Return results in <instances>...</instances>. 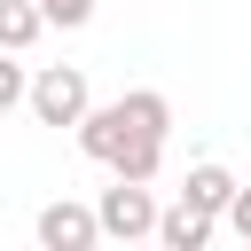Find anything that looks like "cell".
<instances>
[{
    "label": "cell",
    "mask_w": 251,
    "mask_h": 251,
    "mask_svg": "<svg viewBox=\"0 0 251 251\" xmlns=\"http://www.w3.org/2000/svg\"><path fill=\"white\" fill-rule=\"evenodd\" d=\"M212 227H220V212H204V204L173 196V204H165V220H157V243H165V251H204V243H212Z\"/></svg>",
    "instance_id": "cell-5"
},
{
    "label": "cell",
    "mask_w": 251,
    "mask_h": 251,
    "mask_svg": "<svg viewBox=\"0 0 251 251\" xmlns=\"http://www.w3.org/2000/svg\"><path fill=\"white\" fill-rule=\"evenodd\" d=\"M227 227H235V235L251 243V188H235V204H227Z\"/></svg>",
    "instance_id": "cell-12"
},
{
    "label": "cell",
    "mask_w": 251,
    "mask_h": 251,
    "mask_svg": "<svg viewBox=\"0 0 251 251\" xmlns=\"http://www.w3.org/2000/svg\"><path fill=\"white\" fill-rule=\"evenodd\" d=\"M118 102H126V118H133V133H157V141L173 133V102H165L157 86H133V94H118Z\"/></svg>",
    "instance_id": "cell-8"
},
{
    "label": "cell",
    "mask_w": 251,
    "mask_h": 251,
    "mask_svg": "<svg viewBox=\"0 0 251 251\" xmlns=\"http://www.w3.org/2000/svg\"><path fill=\"white\" fill-rule=\"evenodd\" d=\"M86 110H94V94H86V71H78V63L31 71V118H39V126H78Z\"/></svg>",
    "instance_id": "cell-1"
},
{
    "label": "cell",
    "mask_w": 251,
    "mask_h": 251,
    "mask_svg": "<svg viewBox=\"0 0 251 251\" xmlns=\"http://www.w3.org/2000/svg\"><path fill=\"white\" fill-rule=\"evenodd\" d=\"M39 31H47V8H39V0H0V47L31 55V47H39Z\"/></svg>",
    "instance_id": "cell-7"
},
{
    "label": "cell",
    "mask_w": 251,
    "mask_h": 251,
    "mask_svg": "<svg viewBox=\"0 0 251 251\" xmlns=\"http://www.w3.org/2000/svg\"><path fill=\"white\" fill-rule=\"evenodd\" d=\"M110 173H118V180H157V173H165V141H157V133L126 141V149L110 157Z\"/></svg>",
    "instance_id": "cell-9"
},
{
    "label": "cell",
    "mask_w": 251,
    "mask_h": 251,
    "mask_svg": "<svg viewBox=\"0 0 251 251\" xmlns=\"http://www.w3.org/2000/svg\"><path fill=\"white\" fill-rule=\"evenodd\" d=\"M94 212H102V235H110V243L157 235V220H165V212H157V196H149V180H110Z\"/></svg>",
    "instance_id": "cell-2"
},
{
    "label": "cell",
    "mask_w": 251,
    "mask_h": 251,
    "mask_svg": "<svg viewBox=\"0 0 251 251\" xmlns=\"http://www.w3.org/2000/svg\"><path fill=\"white\" fill-rule=\"evenodd\" d=\"M126 141H141V133H133V118H126V102H94V110L78 118V149H86L94 165H110Z\"/></svg>",
    "instance_id": "cell-4"
},
{
    "label": "cell",
    "mask_w": 251,
    "mask_h": 251,
    "mask_svg": "<svg viewBox=\"0 0 251 251\" xmlns=\"http://www.w3.org/2000/svg\"><path fill=\"white\" fill-rule=\"evenodd\" d=\"M235 188H243V180H235L227 165H188V180H180V196H188V204H204V212H220V220H227Z\"/></svg>",
    "instance_id": "cell-6"
},
{
    "label": "cell",
    "mask_w": 251,
    "mask_h": 251,
    "mask_svg": "<svg viewBox=\"0 0 251 251\" xmlns=\"http://www.w3.org/2000/svg\"><path fill=\"white\" fill-rule=\"evenodd\" d=\"M39 243H47V251H94V243H102V212L63 196V204L39 212Z\"/></svg>",
    "instance_id": "cell-3"
},
{
    "label": "cell",
    "mask_w": 251,
    "mask_h": 251,
    "mask_svg": "<svg viewBox=\"0 0 251 251\" xmlns=\"http://www.w3.org/2000/svg\"><path fill=\"white\" fill-rule=\"evenodd\" d=\"M39 8H47V24H63V31L94 24V0H39Z\"/></svg>",
    "instance_id": "cell-11"
},
{
    "label": "cell",
    "mask_w": 251,
    "mask_h": 251,
    "mask_svg": "<svg viewBox=\"0 0 251 251\" xmlns=\"http://www.w3.org/2000/svg\"><path fill=\"white\" fill-rule=\"evenodd\" d=\"M8 110H31V71L16 63V47H0V118Z\"/></svg>",
    "instance_id": "cell-10"
}]
</instances>
